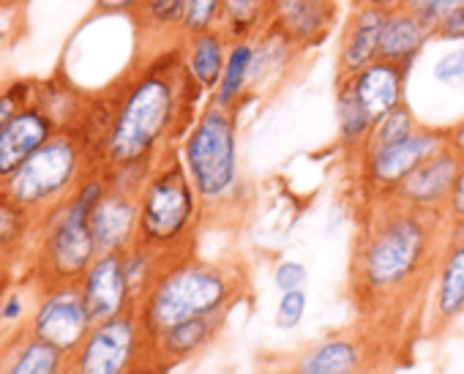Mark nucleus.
Masks as SVG:
<instances>
[{"instance_id":"nucleus-1","label":"nucleus","mask_w":464,"mask_h":374,"mask_svg":"<svg viewBox=\"0 0 464 374\" xmlns=\"http://www.w3.org/2000/svg\"><path fill=\"white\" fill-rule=\"evenodd\" d=\"M448 238V219L404 208L393 200L366 203L350 249L347 295L358 325L393 352L420 333L434 268Z\"/></svg>"},{"instance_id":"nucleus-2","label":"nucleus","mask_w":464,"mask_h":374,"mask_svg":"<svg viewBox=\"0 0 464 374\" xmlns=\"http://www.w3.org/2000/svg\"><path fill=\"white\" fill-rule=\"evenodd\" d=\"M199 96L202 91L186 74L178 47L140 55L107 91L110 120L99 145V167L153 169L194 123Z\"/></svg>"},{"instance_id":"nucleus-3","label":"nucleus","mask_w":464,"mask_h":374,"mask_svg":"<svg viewBox=\"0 0 464 374\" xmlns=\"http://www.w3.org/2000/svg\"><path fill=\"white\" fill-rule=\"evenodd\" d=\"M238 120L241 110L205 101L178 142V156L205 208V225H238L252 206Z\"/></svg>"},{"instance_id":"nucleus-4","label":"nucleus","mask_w":464,"mask_h":374,"mask_svg":"<svg viewBox=\"0 0 464 374\" xmlns=\"http://www.w3.org/2000/svg\"><path fill=\"white\" fill-rule=\"evenodd\" d=\"M246 295V265L188 254L164 263L148 292L140 298L137 314L148 333H159L175 322L194 317H229Z\"/></svg>"},{"instance_id":"nucleus-5","label":"nucleus","mask_w":464,"mask_h":374,"mask_svg":"<svg viewBox=\"0 0 464 374\" xmlns=\"http://www.w3.org/2000/svg\"><path fill=\"white\" fill-rule=\"evenodd\" d=\"M110 192V177L93 167L69 200L36 219L34 244L25 260V273L39 284H77L99 257L91 214Z\"/></svg>"},{"instance_id":"nucleus-6","label":"nucleus","mask_w":464,"mask_h":374,"mask_svg":"<svg viewBox=\"0 0 464 374\" xmlns=\"http://www.w3.org/2000/svg\"><path fill=\"white\" fill-rule=\"evenodd\" d=\"M140 230L137 244L164 263L197 254V238L205 225V208L186 175L178 148L164 153L137 195Z\"/></svg>"},{"instance_id":"nucleus-7","label":"nucleus","mask_w":464,"mask_h":374,"mask_svg":"<svg viewBox=\"0 0 464 374\" xmlns=\"http://www.w3.org/2000/svg\"><path fill=\"white\" fill-rule=\"evenodd\" d=\"M93 167H99V161L91 142L80 129L69 126L61 129L42 150H36L0 186V192L39 219L69 200Z\"/></svg>"},{"instance_id":"nucleus-8","label":"nucleus","mask_w":464,"mask_h":374,"mask_svg":"<svg viewBox=\"0 0 464 374\" xmlns=\"http://www.w3.org/2000/svg\"><path fill=\"white\" fill-rule=\"evenodd\" d=\"M69 374H156L150 333L137 309L96 322L85 341L69 355Z\"/></svg>"},{"instance_id":"nucleus-9","label":"nucleus","mask_w":464,"mask_h":374,"mask_svg":"<svg viewBox=\"0 0 464 374\" xmlns=\"http://www.w3.org/2000/svg\"><path fill=\"white\" fill-rule=\"evenodd\" d=\"M396 355L380 336L355 325L309 341L279 374H391Z\"/></svg>"},{"instance_id":"nucleus-10","label":"nucleus","mask_w":464,"mask_h":374,"mask_svg":"<svg viewBox=\"0 0 464 374\" xmlns=\"http://www.w3.org/2000/svg\"><path fill=\"white\" fill-rule=\"evenodd\" d=\"M442 148H448L445 126L420 123L407 139H401L396 145H388V148H380V150L361 153L358 158H353L358 186H361V192L366 197L363 206L391 197L396 192V186L410 172H415L426 158H431Z\"/></svg>"},{"instance_id":"nucleus-11","label":"nucleus","mask_w":464,"mask_h":374,"mask_svg":"<svg viewBox=\"0 0 464 374\" xmlns=\"http://www.w3.org/2000/svg\"><path fill=\"white\" fill-rule=\"evenodd\" d=\"M93 317L77 284H39L28 331L72 355L93 328Z\"/></svg>"},{"instance_id":"nucleus-12","label":"nucleus","mask_w":464,"mask_h":374,"mask_svg":"<svg viewBox=\"0 0 464 374\" xmlns=\"http://www.w3.org/2000/svg\"><path fill=\"white\" fill-rule=\"evenodd\" d=\"M464 317V227H448L434 279L429 287V301L423 309L420 333L442 336Z\"/></svg>"},{"instance_id":"nucleus-13","label":"nucleus","mask_w":464,"mask_h":374,"mask_svg":"<svg viewBox=\"0 0 464 374\" xmlns=\"http://www.w3.org/2000/svg\"><path fill=\"white\" fill-rule=\"evenodd\" d=\"M459 167H461V156L450 148H442L440 153L426 158L415 172H410L396 186V192L385 200H393L420 214L445 216L456 177H459Z\"/></svg>"},{"instance_id":"nucleus-14","label":"nucleus","mask_w":464,"mask_h":374,"mask_svg":"<svg viewBox=\"0 0 464 374\" xmlns=\"http://www.w3.org/2000/svg\"><path fill=\"white\" fill-rule=\"evenodd\" d=\"M63 126L39 101L20 107L0 129V186H4L36 150H42Z\"/></svg>"},{"instance_id":"nucleus-15","label":"nucleus","mask_w":464,"mask_h":374,"mask_svg":"<svg viewBox=\"0 0 464 374\" xmlns=\"http://www.w3.org/2000/svg\"><path fill=\"white\" fill-rule=\"evenodd\" d=\"M227 314L216 317H194L175 322L159 333H150V350H153V366L156 374H169L178 366L205 355L224 333Z\"/></svg>"},{"instance_id":"nucleus-16","label":"nucleus","mask_w":464,"mask_h":374,"mask_svg":"<svg viewBox=\"0 0 464 374\" xmlns=\"http://www.w3.org/2000/svg\"><path fill=\"white\" fill-rule=\"evenodd\" d=\"M93 322L115 320L137 309V298L129 287L123 254H99L77 282Z\"/></svg>"},{"instance_id":"nucleus-17","label":"nucleus","mask_w":464,"mask_h":374,"mask_svg":"<svg viewBox=\"0 0 464 374\" xmlns=\"http://www.w3.org/2000/svg\"><path fill=\"white\" fill-rule=\"evenodd\" d=\"M140 203L134 192L110 186V192L91 214V233L99 254H123L137 244Z\"/></svg>"},{"instance_id":"nucleus-18","label":"nucleus","mask_w":464,"mask_h":374,"mask_svg":"<svg viewBox=\"0 0 464 374\" xmlns=\"http://www.w3.org/2000/svg\"><path fill=\"white\" fill-rule=\"evenodd\" d=\"M385 20H388L385 12L355 0V6L347 17V25L342 31V42H339L336 80L353 77L355 72H361L363 66L380 58V39H382Z\"/></svg>"},{"instance_id":"nucleus-19","label":"nucleus","mask_w":464,"mask_h":374,"mask_svg":"<svg viewBox=\"0 0 464 374\" xmlns=\"http://www.w3.org/2000/svg\"><path fill=\"white\" fill-rule=\"evenodd\" d=\"M407 77H410V69L377 58L344 80L350 82V88L358 96V101L363 104V110L374 120H380L391 110L407 104Z\"/></svg>"},{"instance_id":"nucleus-20","label":"nucleus","mask_w":464,"mask_h":374,"mask_svg":"<svg viewBox=\"0 0 464 374\" xmlns=\"http://www.w3.org/2000/svg\"><path fill=\"white\" fill-rule=\"evenodd\" d=\"M0 374H69V355L25 328L0 336Z\"/></svg>"},{"instance_id":"nucleus-21","label":"nucleus","mask_w":464,"mask_h":374,"mask_svg":"<svg viewBox=\"0 0 464 374\" xmlns=\"http://www.w3.org/2000/svg\"><path fill=\"white\" fill-rule=\"evenodd\" d=\"M304 50L290 39V34L271 23L255 39V63H252V96H260L285 82L290 69L301 61Z\"/></svg>"},{"instance_id":"nucleus-22","label":"nucleus","mask_w":464,"mask_h":374,"mask_svg":"<svg viewBox=\"0 0 464 374\" xmlns=\"http://www.w3.org/2000/svg\"><path fill=\"white\" fill-rule=\"evenodd\" d=\"M227 50H229V39L221 34V28L183 36L180 44H178L186 74L208 96L216 91V85L221 80V72H224V63H227Z\"/></svg>"},{"instance_id":"nucleus-23","label":"nucleus","mask_w":464,"mask_h":374,"mask_svg":"<svg viewBox=\"0 0 464 374\" xmlns=\"http://www.w3.org/2000/svg\"><path fill=\"white\" fill-rule=\"evenodd\" d=\"M131 23L140 42V55L150 53V42H161V50H172L183 39L186 0H142Z\"/></svg>"},{"instance_id":"nucleus-24","label":"nucleus","mask_w":464,"mask_h":374,"mask_svg":"<svg viewBox=\"0 0 464 374\" xmlns=\"http://www.w3.org/2000/svg\"><path fill=\"white\" fill-rule=\"evenodd\" d=\"M274 23H279L290 39L309 53L328 39L336 23V0H293L290 6L276 12Z\"/></svg>"},{"instance_id":"nucleus-25","label":"nucleus","mask_w":464,"mask_h":374,"mask_svg":"<svg viewBox=\"0 0 464 374\" xmlns=\"http://www.w3.org/2000/svg\"><path fill=\"white\" fill-rule=\"evenodd\" d=\"M429 42H431V28L423 20H418L412 12L399 9L385 20L382 39H380V58L412 72L415 61L420 58Z\"/></svg>"},{"instance_id":"nucleus-26","label":"nucleus","mask_w":464,"mask_h":374,"mask_svg":"<svg viewBox=\"0 0 464 374\" xmlns=\"http://www.w3.org/2000/svg\"><path fill=\"white\" fill-rule=\"evenodd\" d=\"M252 63H255V42H229L227 63L216 91L208 101L218 107L241 110L252 99Z\"/></svg>"},{"instance_id":"nucleus-27","label":"nucleus","mask_w":464,"mask_h":374,"mask_svg":"<svg viewBox=\"0 0 464 374\" xmlns=\"http://www.w3.org/2000/svg\"><path fill=\"white\" fill-rule=\"evenodd\" d=\"M334 107H336V145L355 158L372 129H374V118L363 110V104L358 101V96L353 93L347 80H336L334 85Z\"/></svg>"},{"instance_id":"nucleus-28","label":"nucleus","mask_w":464,"mask_h":374,"mask_svg":"<svg viewBox=\"0 0 464 374\" xmlns=\"http://www.w3.org/2000/svg\"><path fill=\"white\" fill-rule=\"evenodd\" d=\"M36 233V219L0 192V263L12 271L25 268L31 244Z\"/></svg>"},{"instance_id":"nucleus-29","label":"nucleus","mask_w":464,"mask_h":374,"mask_svg":"<svg viewBox=\"0 0 464 374\" xmlns=\"http://www.w3.org/2000/svg\"><path fill=\"white\" fill-rule=\"evenodd\" d=\"M271 23V0H221L218 28L229 42H255Z\"/></svg>"},{"instance_id":"nucleus-30","label":"nucleus","mask_w":464,"mask_h":374,"mask_svg":"<svg viewBox=\"0 0 464 374\" xmlns=\"http://www.w3.org/2000/svg\"><path fill=\"white\" fill-rule=\"evenodd\" d=\"M39 282H34L25 271L14 273L0 287V336L25 331L36 306Z\"/></svg>"},{"instance_id":"nucleus-31","label":"nucleus","mask_w":464,"mask_h":374,"mask_svg":"<svg viewBox=\"0 0 464 374\" xmlns=\"http://www.w3.org/2000/svg\"><path fill=\"white\" fill-rule=\"evenodd\" d=\"M420 126V120L415 118L412 107L410 104H401L396 110H391L388 115H382L380 120H374V129L363 145L361 153H369V150H380V148H388V145H396L401 139H407L415 129ZM358 153V156H361ZM355 156V158H358Z\"/></svg>"},{"instance_id":"nucleus-32","label":"nucleus","mask_w":464,"mask_h":374,"mask_svg":"<svg viewBox=\"0 0 464 374\" xmlns=\"http://www.w3.org/2000/svg\"><path fill=\"white\" fill-rule=\"evenodd\" d=\"M123 268H126V279H129V287L140 303V298L148 292V287L153 284V279L159 276V271L164 268V260L159 254H153L150 249L134 244L131 249L123 252Z\"/></svg>"},{"instance_id":"nucleus-33","label":"nucleus","mask_w":464,"mask_h":374,"mask_svg":"<svg viewBox=\"0 0 464 374\" xmlns=\"http://www.w3.org/2000/svg\"><path fill=\"white\" fill-rule=\"evenodd\" d=\"M309 312V292L306 290H290V292H279L276 309H274V325L279 331H295Z\"/></svg>"},{"instance_id":"nucleus-34","label":"nucleus","mask_w":464,"mask_h":374,"mask_svg":"<svg viewBox=\"0 0 464 374\" xmlns=\"http://www.w3.org/2000/svg\"><path fill=\"white\" fill-rule=\"evenodd\" d=\"M221 23V0H186L183 36L213 31Z\"/></svg>"},{"instance_id":"nucleus-35","label":"nucleus","mask_w":464,"mask_h":374,"mask_svg":"<svg viewBox=\"0 0 464 374\" xmlns=\"http://www.w3.org/2000/svg\"><path fill=\"white\" fill-rule=\"evenodd\" d=\"M36 96V82L34 80H12L0 85V129L6 126V120L25 107L28 101H34Z\"/></svg>"},{"instance_id":"nucleus-36","label":"nucleus","mask_w":464,"mask_h":374,"mask_svg":"<svg viewBox=\"0 0 464 374\" xmlns=\"http://www.w3.org/2000/svg\"><path fill=\"white\" fill-rule=\"evenodd\" d=\"M271 279H274V287H276L279 292L306 290V284H309V268H306V263H301V260L285 257V260H279V263L274 265Z\"/></svg>"},{"instance_id":"nucleus-37","label":"nucleus","mask_w":464,"mask_h":374,"mask_svg":"<svg viewBox=\"0 0 464 374\" xmlns=\"http://www.w3.org/2000/svg\"><path fill=\"white\" fill-rule=\"evenodd\" d=\"M461 6H464V0H404V9L412 12L418 20H423L429 28H434L442 17H448L450 12Z\"/></svg>"},{"instance_id":"nucleus-38","label":"nucleus","mask_w":464,"mask_h":374,"mask_svg":"<svg viewBox=\"0 0 464 374\" xmlns=\"http://www.w3.org/2000/svg\"><path fill=\"white\" fill-rule=\"evenodd\" d=\"M431 77L440 85H459L464 82V44L448 50L445 55H440L431 66Z\"/></svg>"},{"instance_id":"nucleus-39","label":"nucleus","mask_w":464,"mask_h":374,"mask_svg":"<svg viewBox=\"0 0 464 374\" xmlns=\"http://www.w3.org/2000/svg\"><path fill=\"white\" fill-rule=\"evenodd\" d=\"M431 42H448V44H464V6L442 17L431 28Z\"/></svg>"},{"instance_id":"nucleus-40","label":"nucleus","mask_w":464,"mask_h":374,"mask_svg":"<svg viewBox=\"0 0 464 374\" xmlns=\"http://www.w3.org/2000/svg\"><path fill=\"white\" fill-rule=\"evenodd\" d=\"M445 219H448V227H464V156H461L459 177H456V186H453Z\"/></svg>"},{"instance_id":"nucleus-41","label":"nucleus","mask_w":464,"mask_h":374,"mask_svg":"<svg viewBox=\"0 0 464 374\" xmlns=\"http://www.w3.org/2000/svg\"><path fill=\"white\" fill-rule=\"evenodd\" d=\"M142 0H93L96 17H134Z\"/></svg>"},{"instance_id":"nucleus-42","label":"nucleus","mask_w":464,"mask_h":374,"mask_svg":"<svg viewBox=\"0 0 464 374\" xmlns=\"http://www.w3.org/2000/svg\"><path fill=\"white\" fill-rule=\"evenodd\" d=\"M445 131H448V148L456 150L459 156H464V115L456 123L445 126Z\"/></svg>"},{"instance_id":"nucleus-43","label":"nucleus","mask_w":464,"mask_h":374,"mask_svg":"<svg viewBox=\"0 0 464 374\" xmlns=\"http://www.w3.org/2000/svg\"><path fill=\"white\" fill-rule=\"evenodd\" d=\"M361 4H369V6H374V9H380L385 14H393V12L404 9V0H361Z\"/></svg>"},{"instance_id":"nucleus-44","label":"nucleus","mask_w":464,"mask_h":374,"mask_svg":"<svg viewBox=\"0 0 464 374\" xmlns=\"http://www.w3.org/2000/svg\"><path fill=\"white\" fill-rule=\"evenodd\" d=\"M14 273H17V271H12L9 265H4V263H0V287H4V284H6V282H9V279L14 276Z\"/></svg>"},{"instance_id":"nucleus-45","label":"nucleus","mask_w":464,"mask_h":374,"mask_svg":"<svg viewBox=\"0 0 464 374\" xmlns=\"http://www.w3.org/2000/svg\"><path fill=\"white\" fill-rule=\"evenodd\" d=\"M293 4V0H271V6H274V17H276V12L279 9H285V6H290Z\"/></svg>"}]
</instances>
